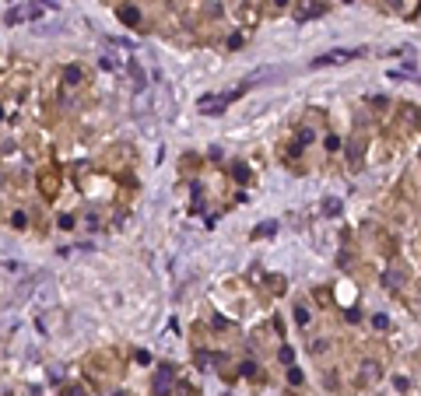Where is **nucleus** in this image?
I'll list each match as a JSON object with an SVG mask.
<instances>
[{
	"mask_svg": "<svg viewBox=\"0 0 421 396\" xmlns=\"http://www.w3.org/2000/svg\"><path fill=\"white\" fill-rule=\"evenodd\" d=\"M291 358H295V354H291V347H281V361H284V365H291Z\"/></svg>",
	"mask_w": 421,
	"mask_h": 396,
	"instance_id": "7",
	"label": "nucleus"
},
{
	"mask_svg": "<svg viewBox=\"0 0 421 396\" xmlns=\"http://www.w3.org/2000/svg\"><path fill=\"white\" fill-rule=\"evenodd\" d=\"M64 396H84V393H81V389H78V386H70V389H67V393H64Z\"/></svg>",
	"mask_w": 421,
	"mask_h": 396,
	"instance_id": "8",
	"label": "nucleus"
},
{
	"mask_svg": "<svg viewBox=\"0 0 421 396\" xmlns=\"http://www.w3.org/2000/svg\"><path fill=\"white\" fill-rule=\"evenodd\" d=\"M351 56H358V49H334V53H323L320 60H312V67H323V63H344V60H351Z\"/></svg>",
	"mask_w": 421,
	"mask_h": 396,
	"instance_id": "3",
	"label": "nucleus"
},
{
	"mask_svg": "<svg viewBox=\"0 0 421 396\" xmlns=\"http://www.w3.org/2000/svg\"><path fill=\"white\" fill-rule=\"evenodd\" d=\"M274 228H277L274 221H267V225H260V228H257V235H274Z\"/></svg>",
	"mask_w": 421,
	"mask_h": 396,
	"instance_id": "6",
	"label": "nucleus"
},
{
	"mask_svg": "<svg viewBox=\"0 0 421 396\" xmlns=\"http://www.w3.org/2000/svg\"><path fill=\"white\" fill-rule=\"evenodd\" d=\"M274 4H284V0H274Z\"/></svg>",
	"mask_w": 421,
	"mask_h": 396,
	"instance_id": "9",
	"label": "nucleus"
},
{
	"mask_svg": "<svg viewBox=\"0 0 421 396\" xmlns=\"http://www.w3.org/2000/svg\"><path fill=\"white\" fill-rule=\"evenodd\" d=\"M39 14H42V4L14 7V11H7V25H14V21H32V18H39Z\"/></svg>",
	"mask_w": 421,
	"mask_h": 396,
	"instance_id": "2",
	"label": "nucleus"
},
{
	"mask_svg": "<svg viewBox=\"0 0 421 396\" xmlns=\"http://www.w3.org/2000/svg\"><path fill=\"white\" fill-rule=\"evenodd\" d=\"M243 95V88H235V91H228V95H204L197 106H200V112H221L225 106H228L232 98H239Z\"/></svg>",
	"mask_w": 421,
	"mask_h": 396,
	"instance_id": "1",
	"label": "nucleus"
},
{
	"mask_svg": "<svg viewBox=\"0 0 421 396\" xmlns=\"http://www.w3.org/2000/svg\"><path fill=\"white\" fill-rule=\"evenodd\" d=\"M116 396H127V393H116Z\"/></svg>",
	"mask_w": 421,
	"mask_h": 396,
	"instance_id": "10",
	"label": "nucleus"
},
{
	"mask_svg": "<svg viewBox=\"0 0 421 396\" xmlns=\"http://www.w3.org/2000/svg\"><path fill=\"white\" fill-rule=\"evenodd\" d=\"M119 18L130 21V25H137V21H141V11H137V7H123V11H119Z\"/></svg>",
	"mask_w": 421,
	"mask_h": 396,
	"instance_id": "5",
	"label": "nucleus"
},
{
	"mask_svg": "<svg viewBox=\"0 0 421 396\" xmlns=\"http://www.w3.org/2000/svg\"><path fill=\"white\" fill-rule=\"evenodd\" d=\"M172 379H176V372L172 368H158V379H155V396H165L172 389Z\"/></svg>",
	"mask_w": 421,
	"mask_h": 396,
	"instance_id": "4",
	"label": "nucleus"
}]
</instances>
